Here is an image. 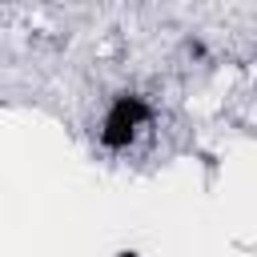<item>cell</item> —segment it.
<instances>
[{"instance_id":"cell-1","label":"cell","mask_w":257,"mask_h":257,"mask_svg":"<svg viewBox=\"0 0 257 257\" xmlns=\"http://www.w3.org/2000/svg\"><path fill=\"white\" fill-rule=\"evenodd\" d=\"M149 124H153V104H149V96H141V92H116V96L104 104V112H100L96 145H100L104 153H128V149L145 137Z\"/></svg>"},{"instance_id":"cell-2","label":"cell","mask_w":257,"mask_h":257,"mask_svg":"<svg viewBox=\"0 0 257 257\" xmlns=\"http://www.w3.org/2000/svg\"><path fill=\"white\" fill-rule=\"evenodd\" d=\"M116 257H137V253H116Z\"/></svg>"}]
</instances>
